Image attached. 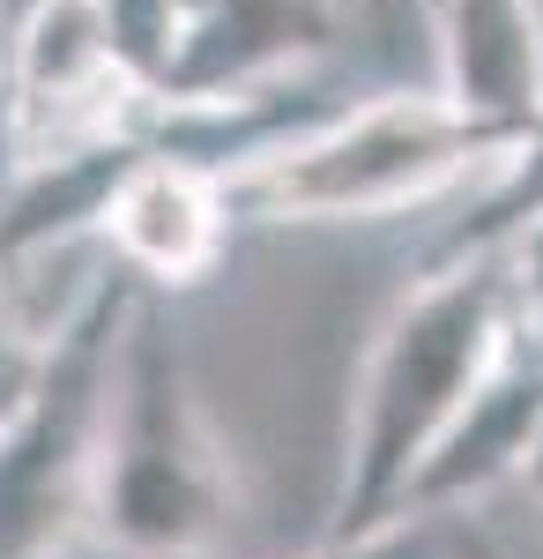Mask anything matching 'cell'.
<instances>
[{"label":"cell","instance_id":"obj_1","mask_svg":"<svg viewBox=\"0 0 543 559\" xmlns=\"http://www.w3.org/2000/svg\"><path fill=\"white\" fill-rule=\"evenodd\" d=\"M514 329H521V292H514L506 254L424 261V276L395 299L358 366L342 471H335L321 537H358L373 522L402 515L418 471L455 432V418L469 411L476 381L499 366Z\"/></svg>","mask_w":543,"mask_h":559},{"label":"cell","instance_id":"obj_2","mask_svg":"<svg viewBox=\"0 0 543 559\" xmlns=\"http://www.w3.org/2000/svg\"><path fill=\"white\" fill-rule=\"evenodd\" d=\"M231 522H239V463L209 403L194 395L165 292L142 284L120 336L89 537L120 559H216Z\"/></svg>","mask_w":543,"mask_h":559},{"label":"cell","instance_id":"obj_3","mask_svg":"<svg viewBox=\"0 0 543 559\" xmlns=\"http://www.w3.org/2000/svg\"><path fill=\"white\" fill-rule=\"evenodd\" d=\"M514 142V120L469 112L439 83L342 97L328 120L231 173V210L239 224H387L476 187Z\"/></svg>","mask_w":543,"mask_h":559},{"label":"cell","instance_id":"obj_4","mask_svg":"<svg viewBox=\"0 0 543 559\" xmlns=\"http://www.w3.org/2000/svg\"><path fill=\"white\" fill-rule=\"evenodd\" d=\"M134 299H142L134 269L120 261L97 269L89 292L52 329L31 403L0 426V559H60L75 537H89L105 411H112V373H120Z\"/></svg>","mask_w":543,"mask_h":559},{"label":"cell","instance_id":"obj_5","mask_svg":"<svg viewBox=\"0 0 543 559\" xmlns=\"http://www.w3.org/2000/svg\"><path fill=\"white\" fill-rule=\"evenodd\" d=\"M97 23L149 105H216L305 83L350 0H97Z\"/></svg>","mask_w":543,"mask_h":559},{"label":"cell","instance_id":"obj_6","mask_svg":"<svg viewBox=\"0 0 543 559\" xmlns=\"http://www.w3.org/2000/svg\"><path fill=\"white\" fill-rule=\"evenodd\" d=\"M231 231H239V210H231V179L216 173V165H194V157H179L165 134V105L149 112V128H142V150H134V165L120 173L112 187V202L97 216V239H105V254L134 269L149 292H194V284H209L224 247H231Z\"/></svg>","mask_w":543,"mask_h":559},{"label":"cell","instance_id":"obj_7","mask_svg":"<svg viewBox=\"0 0 543 559\" xmlns=\"http://www.w3.org/2000/svg\"><path fill=\"white\" fill-rule=\"evenodd\" d=\"M543 432V313H521L499 366L476 381L455 432L432 448L402 508H484L499 485H521V463Z\"/></svg>","mask_w":543,"mask_h":559},{"label":"cell","instance_id":"obj_8","mask_svg":"<svg viewBox=\"0 0 543 559\" xmlns=\"http://www.w3.org/2000/svg\"><path fill=\"white\" fill-rule=\"evenodd\" d=\"M432 83L469 112L529 128L543 112V15L536 0H424Z\"/></svg>","mask_w":543,"mask_h":559},{"label":"cell","instance_id":"obj_9","mask_svg":"<svg viewBox=\"0 0 543 559\" xmlns=\"http://www.w3.org/2000/svg\"><path fill=\"white\" fill-rule=\"evenodd\" d=\"M529 224H543V112L521 128V142L506 150L499 165L469 187L461 216H447V231L432 239V261L499 254V247H514Z\"/></svg>","mask_w":543,"mask_h":559},{"label":"cell","instance_id":"obj_10","mask_svg":"<svg viewBox=\"0 0 543 559\" xmlns=\"http://www.w3.org/2000/svg\"><path fill=\"white\" fill-rule=\"evenodd\" d=\"M298 559H506L476 508H402L358 537H321Z\"/></svg>","mask_w":543,"mask_h":559},{"label":"cell","instance_id":"obj_11","mask_svg":"<svg viewBox=\"0 0 543 559\" xmlns=\"http://www.w3.org/2000/svg\"><path fill=\"white\" fill-rule=\"evenodd\" d=\"M45 350H52V336H31L15 313H0V426L31 403V388L45 373Z\"/></svg>","mask_w":543,"mask_h":559},{"label":"cell","instance_id":"obj_12","mask_svg":"<svg viewBox=\"0 0 543 559\" xmlns=\"http://www.w3.org/2000/svg\"><path fill=\"white\" fill-rule=\"evenodd\" d=\"M506 269H514V292H521V313H543V224H529L514 247H499Z\"/></svg>","mask_w":543,"mask_h":559},{"label":"cell","instance_id":"obj_13","mask_svg":"<svg viewBox=\"0 0 543 559\" xmlns=\"http://www.w3.org/2000/svg\"><path fill=\"white\" fill-rule=\"evenodd\" d=\"M521 492L543 508V432H536V448H529V463H521Z\"/></svg>","mask_w":543,"mask_h":559},{"label":"cell","instance_id":"obj_14","mask_svg":"<svg viewBox=\"0 0 543 559\" xmlns=\"http://www.w3.org/2000/svg\"><path fill=\"white\" fill-rule=\"evenodd\" d=\"M38 8H52V0H0V38H8V31H15V23H31V15H38Z\"/></svg>","mask_w":543,"mask_h":559},{"label":"cell","instance_id":"obj_15","mask_svg":"<svg viewBox=\"0 0 543 559\" xmlns=\"http://www.w3.org/2000/svg\"><path fill=\"white\" fill-rule=\"evenodd\" d=\"M365 8H373L379 23H395V8H402V0H365Z\"/></svg>","mask_w":543,"mask_h":559},{"label":"cell","instance_id":"obj_16","mask_svg":"<svg viewBox=\"0 0 543 559\" xmlns=\"http://www.w3.org/2000/svg\"><path fill=\"white\" fill-rule=\"evenodd\" d=\"M0 68H8V38H0Z\"/></svg>","mask_w":543,"mask_h":559}]
</instances>
